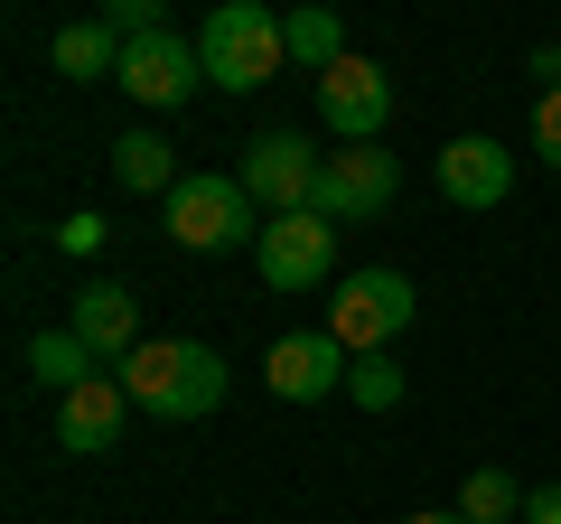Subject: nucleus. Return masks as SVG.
Segmentation results:
<instances>
[{"label":"nucleus","instance_id":"nucleus-1","mask_svg":"<svg viewBox=\"0 0 561 524\" xmlns=\"http://www.w3.org/2000/svg\"><path fill=\"white\" fill-rule=\"evenodd\" d=\"M113 384L150 412V422H197V412L225 403V356L216 346H187V338H150Z\"/></svg>","mask_w":561,"mask_h":524},{"label":"nucleus","instance_id":"nucleus-2","mask_svg":"<svg viewBox=\"0 0 561 524\" xmlns=\"http://www.w3.org/2000/svg\"><path fill=\"white\" fill-rule=\"evenodd\" d=\"M206 84H225V94H253V84L280 76V57H290V38H280V20L262 10V0H216L206 10Z\"/></svg>","mask_w":561,"mask_h":524},{"label":"nucleus","instance_id":"nucleus-3","mask_svg":"<svg viewBox=\"0 0 561 524\" xmlns=\"http://www.w3.org/2000/svg\"><path fill=\"white\" fill-rule=\"evenodd\" d=\"M262 206L243 179H216V169H197V179L169 187V235L187 243V253H243V243H262Z\"/></svg>","mask_w":561,"mask_h":524},{"label":"nucleus","instance_id":"nucleus-4","mask_svg":"<svg viewBox=\"0 0 561 524\" xmlns=\"http://www.w3.org/2000/svg\"><path fill=\"white\" fill-rule=\"evenodd\" d=\"M412 282L402 272H346L337 282V300H328V338L346 346V356H383V346L412 328Z\"/></svg>","mask_w":561,"mask_h":524},{"label":"nucleus","instance_id":"nucleus-5","mask_svg":"<svg viewBox=\"0 0 561 524\" xmlns=\"http://www.w3.org/2000/svg\"><path fill=\"white\" fill-rule=\"evenodd\" d=\"M393 187H402L393 150H375V141L328 150V160H319V187H309V216H328V225H365V216H383V206H393Z\"/></svg>","mask_w":561,"mask_h":524},{"label":"nucleus","instance_id":"nucleus-6","mask_svg":"<svg viewBox=\"0 0 561 524\" xmlns=\"http://www.w3.org/2000/svg\"><path fill=\"white\" fill-rule=\"evenodd\" d=\"M197 76H206L197 38H179V29H150V38L122 47V76H113V84H122L131 103H150V113H169V103L197 94Z\"/></svg>","mask_w":561,"mask_h":524},{"label":"nucleus","instance_id":"nucleus-7","mask_svg":"<svg viewBox=\"0 0 561 524\" xmlns=\"http://www.w3.org/2000/svg\"><path fill=\"white\" fill-rule=\"evenodd\" d=\"M319 122L337 132L346 150L356 141H383V122H393V84H383V66L375 57H337L319 76Z\"/></svg>","mask_w":561,"mask_h":524},{"label":"nucleus","instance_id":"nucleus-8","mask_svg":"<svg viewBox=\"0 0 561 524\" xmlns=\"http://www.w3.org/2000/svg\"><path fill=\"white\" fill-rule=\"evenodd\" d=\"M234 179L253 187L262 216H309V187H319V150H309L300 132H262V141L243 150Z\"/></svg>","mask_w":561,"mask_h":524},{"label":"nucleus","instance_id":"nucleus-9","mask_svg":"<svg viewBox=\"0 0 561 524\" xmlns=\"http://www.w3.org/2000/svg\"><path fill=\"white\" fill-rule=\"evenodd\" d=\"M253 262H262V282H272L280 300H290V291H319L328 262H337V225L328 216H272L262 243H253Z\"/></svg>","mask_w":561,"mask_h":524},{"label":"nucleus","instance_id":"nucleus-10","mask_svg":"<svg viewBox=\"0 0 561 524\" xmlns=\"http://www.w3.org/2000/svg\"><path fill=\"white\" fill-rule=\"evenodd\" d=\"M346 375H356V356H346L328 328H309V338H272V356H262V384H272L280 403H328Z\"/></svg>","mask_w":561,"mask_h":524},{"label":"nucleus","instance_id":"nucleus-11","mask_svg":"<svg viewBox=\"0 0 561 524\" xmlns=\"http://www.w3.org/2000/svg\"><path fill=\"white\" fill-rule=\"evenodd\" d=\"M431 179H440L449 206H505V197H515V150L486 141V132H459V141L440 150V169H431Z\"/></svg>","mask_w":561,"mask_h":524},{"label":"nucleus","instance_id":"nucleus-12","mask_svg":"<svg viewBox=\"0 0 561 524\" xmlns=\"http://www.w3.org/2000/svg\"><path fill=\"white\" fill-rule=\"evenodd\" d=\"M66 328H76V338L94 346L113 375L140 356V346H150V338H140V300H131L122 282H84V291H76V319H66Z\"/></svg>","mask_w":561,"mask_h":524},{"label":"nucleus","instance_id":"nucleus-13","mask_svg":"<svg viewBox=\"0 0 561 524\" xmlns=\"http://www.w3.org/2000/svg\"><path fill=\"white\" fill-rule=\"evenodd\" d=\"M122 412H131V394H122L113 375H94V384H76V394H57V449H113L122 441Z\"/></svg>","mask_w":561,"mask_h":524},{"label":"nucleus","instance_id":"nucleus-14","mask_svg":"<svg viewBox=\"0 0 561 524\" xmlns=\"http://www.w3.org/2000/svg\"><path fill=\"white\" fill-rule=\"evenodd\" d=\"M47 57H57V76H122V38H113V20H76V29H57V47H47Z\"/></svg>","mask_w":561,"mask_h":524},{"label":"nucleus","instance_id":"nucleus-15","mask_svg":"<svg viewBox=\"0 0 561 524\" xmlns=\"http://www.w3.org/2000/svg\"><path fill=\"white\" fill-rule=\"evenodd\" d=\"M94 346L76 338V328H47V338H28V375H47L57 394H76V384H94Z\"/></svg>","mask_w":561,"mask_h":524},{"label":"nucleus","instance_id":"nucleus-16","mask_svg":"<svg viewBox=\"0 0 561 524\" xmlns=\"http://www.w3.org/2000/svg\"><path fill=\"white\" fill-rule=\"evenodd\" d=\"M113 179L122 187H179V160H169L160 132H122L113 141Z\"/></svg>","mask_w":561,"mask_h":524},{"label":"nucleus","instance_id":"nucleus-17","mask_svg":"<svg viewBox=\"0 0 561 524\" xmlns=\"http://www.w3.org/2000/svg\"><path fill=\"white\" fill-rule=\"evenodd\" d=\"M280 38H290V57H300V66H319V76L346 57V29H337V10H290V20H280Z\"/></svg>","mask_w":561,"mask_h":524},{"label":"nucleus","instance_id":"nucleus-18","mask_svg":"<svg viewBox=\"0 0 561 524\" xmlns=\"http://www.w3.org/2000/svg\"><path fill=\"white\" fill-rule=\"evenodd\" d=\"M459 515L468 524H505V515H524V487L505 478V468H478V478L459 487Z\"/></svg>","mask_w":561,"mask_h":524},{"label":"nucleus","instance_id":"nucleus-19","mask_svg":"<svg viewBox=\"0 0 561 524\" xmlns=\"http://www.w3.org/2000/svg\"><path fill=\"white\" fill-rule=\"evenodd\" d=\"M346 394H356L365 412H393V403H402V365H393V356H356V375H346Z\"/></svg>","mask_w":561,"mask_h":524},{"label":"nucleus","instance_id":"nucleus-20","mask_svg":"<svg viewBox=\"0 0 561 524\" xmlns=\"http://www.w3.org/2000/svg\"><path fill=\"white\" fill-rule=\"evenodd\" d=\"M534 150L561 169V84H542V103H534Z\"/></svg>","mask_w":561,"mask_h":524},{"label":"nucleus","instance_id":"nucleus-21","mask_svg":"<svg viewBox=\"0 0 561 524\" xmlns=\"http://www.w3.org/2000/svg\"><path fill=\"white\" fill-rule=\"evenodd\" d=\"M103 243V216H66V253H94Z\"/></svg>","mask_w":561,"mask_h":524},{"label":"nucleus","instance_id":"nucleus-22","mask_svg":"<svg viewBox=\"0 0 561 524\" xmlns=\"http://www.w3.org/2000/svg\"><path fill=\"white\" fill-rule=\"evenodd\" d=\"M524 524H561V487H534L524 497Z\"/></svg>","mask_w":561,"mask_h":524},{"label":"nucleus","instance_id":"nucleus-23","mask_svg":"<svg viewBox=\"0 0 561 524\" xmlns=\"http://www.w3.org/2000/svg\"><path fill=\"white\" fill-rule=\"evenodd\" d=\"M402 524H468V515H402Z\"/></svg>","mask_w":561,"mask_h":524}]
</instances>
